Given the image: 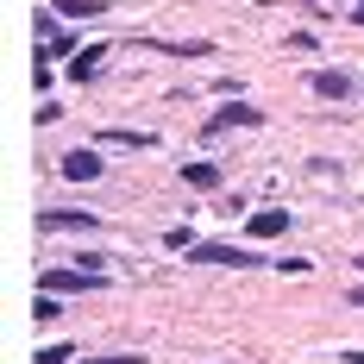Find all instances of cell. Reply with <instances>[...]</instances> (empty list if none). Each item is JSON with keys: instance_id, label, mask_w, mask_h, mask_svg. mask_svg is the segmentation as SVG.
Returning <instances> with one entry per match:
<instances>
[{"instance_id": "8992f818", "label": "cell", "mask_w": 364, "mask_h": 364, "mask_svg": "<svg viewBox=\"0 0 364 364\" xmlns=\"http://www.w3.org/2000/svg\"><path fill=\"white\" fill-rule=\"evenodd\" d=\"M314 95H321V101H352L358 82H352L346 70H321V75H314Z\"/></svg>"}, {"instance_id": "ba28073f", "label": "cell", "mask_w": 364, "mask_h": 364, "mask_svg": "<svg viewBox=\"0 0 364 364\" xmlns=\"http://www.w3.org/2000/svg\"><path fill=\"white\" fill-rule=\"evenodd\" d=\"M107 63V44H95V50H82V57H70V82H95V70Z\"/></svg>"}, {"instance_id": "277c9868", "label": "cell", "mask_w": 364, "mask_h": 364, "mask_svg": "<svg viewBox=\"0 0 364 364\" xmlns=\"http://www.w3.org/2000/svg\"><path fill=\"white\" fill-rule=\"evenodd\" d=\"M38 283H44V295H82V289H101V277H88V270H44Z\"/></svg>"}, {"instance_id": "30bf717a", "label": "cell", "mask_w": 364, "mask_h": 364, "mask_svg": "<svg viewBox=\"0 0 364 364\" xmlns=\"http://www.w3.org/2000/svg\"><path fill=\"white\" fill-rule=\"evenodd\" d=\"M57 13H63V19H101L107 0H57Z\"/></svg>"}, {"instance_id": "5bb4252c", "label": "cell", "mask_w": 364, "mask_h": 364, "mask_svg": "<svg viewBox=\"0 0 364 364\" xmlns=\"http://www.w3.org/2000/svg\"><path fill=\"white\" fill-rule=\"evenodd\" d=\"M38 364H70V346H44V352H38Z\"/></svg>"}, {"instance_id": "7a4b0ae2", "label": "cell", "mask_w": 364, "mask_h": 364, "mask_svg": "<svg viewBox=\"0 0 364 364\" xmlns=\"http://www.w3.org/2000/svg\"><path fill=\"white\" fill-rule=\"evenodd\" d=\"M195 264H208V270H257V252L252 245H188Z\"/></svg>"}, {"instance_id": "4fadbf2b", "label": "cell", "mask_w": 364, "mask_h": 364, "mask_svg": "<svg viewBox=\"0 0 364 364\" xmlns=\"http://www.w3.org/2000/svg\"><path fill=\"white\" fill-rule=\"evenodd\" d=\"M82 364H145L139 352H107V358H82Z\"/></svg>"}, {"instance_id": "9a60e30c", "label": "cell", "mask_w": 364, "mask_h": 364, "mask_svg": "<svg viewBox=\"0 0 364 364\" xmlns=\"http://www.w3.org/2000/svg\"><path fill=\"white\" fill-rule=\"evenodd\" d=\"M346 301H352V308H364V283H352V289H346Z\"/></svg>"}, {"instance_id": "52a82bcc", "label": "cell", "mask_w": 364, "mask_h": 364, "mask_svg": "<svg viewBox=\"0 0 364 364\" xmlns=\"http://www.w3.org/2000/svg\"><path fill=\"white\" fill-rule=\"evenodd\" d=\"M277 232H289V214H283V208H257V214L245 220V239H277Z\"/></svg>"}, {"instance_id": "ac0fdd59", "label": "cell", "mask_w": 364, "mask_h": 364, "mask_svg": "<svg viewBox=\"0 0 364 364\" xmlns=\"http://www.w3.org/2000/svg\"><path fill=\"white\" fill-rule=\"evenodd\" d=\"M358 270H364V257H358Z\"/></svg>"}, {"instance_id": "8fae6325", "label": "cell", "mask_w": 364, "mask_h": 364, "mask_svg": "<svg viewBox=\"0 0 364 364\" xmlns=\"http://www.w3.org/2000/svg\"><path fill=\"white\" fill-rule=\"evenodd\" d=\"M182 182H188V188H214L220 170H214V164H182Z\"/></svg>"}, {"instance_id": "2e32d148", "label": "cell", "mask_w": 364, "mask_h": 364, "mask_svg": "<svg viewBox=\"0 0 364 364\" xmlns=\"http://www.w3.org/2000/svg\"><path fill=\"white\" fill-rule=\"evenodd\" d=\"M352 26H364V0H358V6H352Z\"/></svg>"}, {"instance_id": "6da1fadb", "label": "cell", "mask_w": 364, "mask_h": 364, "mask_svg": "<svg viewBox=\"0 0 364 364\" xmlns=\"http://www.w3.org/2000/svg\"><path fill=\"white\" fill-rule=\"evenodd\" d=\"M264 126V107H252V101H220L214 113H208V139H226V132H257Z\"/></svg>"}, {"instance_id": "5b68a950", "label": "cell", "mask_w": 364, "mask_h": 364, "mask_svg": "<svg viewBox=\"0 0 364 364\" xmlns=\"http://www.w3.org/2000/svg\"><path fill=\"white\" fill-rule=\"evenodd\" d=\"M63 176H70V182H101V151H95V145L70 151V157H63Z\"/></svg>"}, {"instance_id": "7c38bea8", "label": "cell", "mask_w": 364, "mask_h": 364, "mask_svg": "<svg viewBox=\"0 0 364 364\" xmlns=\"http://www.w3.org/2000/svg\"><path fill=\"white\" fill-rule=\"evenodd\" d=\"M50 50H57V57H82V50H75V32H50Z\"/></svg>"}, {"instance_id": "9c48e42d", "label": "cell", "mask_w": 364, "mask_h": 364, "mask_svg": "<svg viewBox=\"0 0 364 364\" xmlns=\"http://www.w3.org/2000/svg\"><path fill=\"white\" fill-rule=\"evenodd\" d=\"M95 145H126V151H151L157 139H151V132H126V126H113V132H95Z\"/></svg>"}, {"instance_id": "3957f363", "label": "cell", "mask_w": 364, "mask_h": 364, "mask_svg": "<svg viewBox=\"0 0 364 364\" xmlns=\"http://www.w3.org/2000/svg\"><path fill=\"white\" fill-rule=\"evenodd\" d=\"M38 232H101L95 214H82V208H44L38 214Z\"/></svg>"}, {"instance_id": "e0dca14e", "label": "cell", "mask_w": 364, "mask_h": 364, "mask_svg": "<svg viewBox=\"0 0 364 364\" xmlns=\"http://www.w3.org/2000/svg\"><path fill=\"white\" fill-rule=\"evenodd\" d=\"M346 364H364V352H346Z\"/></svg>"}]
</instances>
